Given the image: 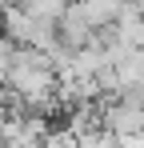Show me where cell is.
Wrapping results in <instances>:
<instances>
[{
    "label": "cell",
    "mask_w": 144,
    "mask_h": 148,
    "mask_svg": "<svg viewBox=\"0 0 144 148\" xmlns=\"http://www.w3.org/2000/svg\"><path fill=\"white\" fill-rule=\"evenodd\" d=\"M12 56H16V44H12L8 36H0V84H4V76L12 68Z\"/></svg>",
    "instance_id": "3957f363"
},
{
    "label": "cell",
    "mask_w": 144,
    "mask_h": 148,
    "mask_svg": "<svg viewBox=\"0 0 144 148\" xmlns=\"http://www.w3.org/2000/svg\"><path fill=\"white\" fill-rule=\"evenodd\" d=\"M96 104H100V124H104V128H108L116 140L144 132V100H140V96L116 92L108 104H104V100H96Z\"/></svg>",
    "instance_id": "6da1fadb"
},
{
    "label": "cell",
    "mask_w": 144,
    "mask_h": 148,
    "mask_svg": "<svg viewBox=\"0 0 144 148\" xmlns=\"http://www.w3.org/2000/svg\"><path fill=\"white\" fill-rule=\"evenodd\" d=\"M24 12H32L36 20H48V24H56L60 16H64V8H68V0H16Z\"/></svg>",
    "instance_id": "7a4b0ae2"
},
{
    "label": "cell",
    "mask_w": 144,
    "mask_h": 148,
    "mask_svg": "<svg viewBox=\"0 0 144 148\" xmlns=\"http://www.w3.org/2000/svg\"><path fill=\"white\" fill-rule=\"evenodd\" d=\"M0 148H4V140H0Z\"/></svg>",
    "instance_id": "277c9868"
}]
</instances>
